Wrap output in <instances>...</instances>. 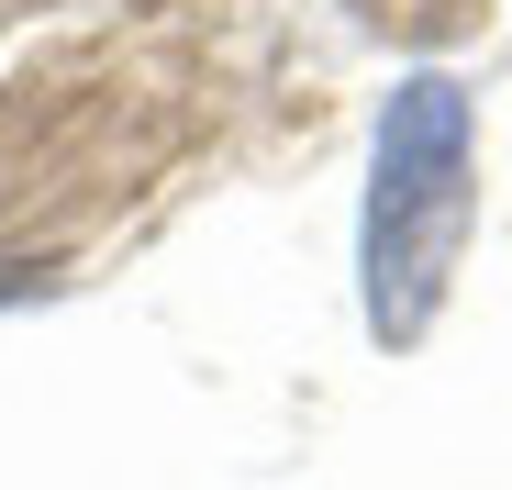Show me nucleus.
<instances>
[{
	"label": "nucleus",
	"instance_id": "f257e3e1",
	"mask_svg": "<svg viewBox=\"0 0 512 490\" xmlns=\"http://www.w3.org/2000/svg\"><path fill=\"white\" fill-rule=\"evenodd\" d=\"M468 223H479V112L446 67H412L379 101L368 212H357V312L390 357H412L435 335L457 257H468Z\"/></svg>",
	"mask_w": 512,
	"mask_h": 490
}]
</instances>
